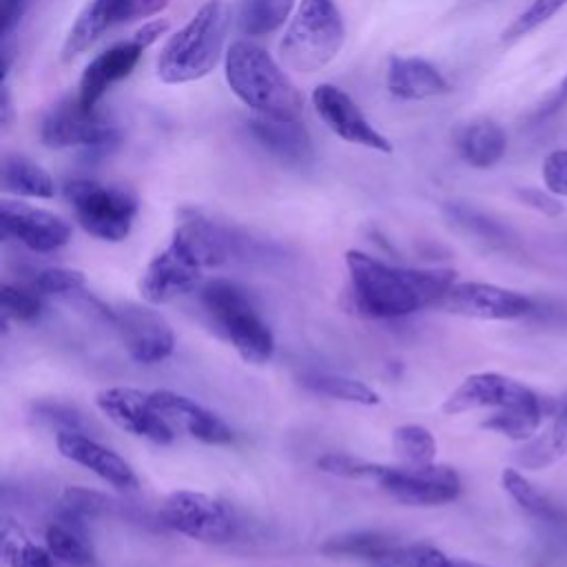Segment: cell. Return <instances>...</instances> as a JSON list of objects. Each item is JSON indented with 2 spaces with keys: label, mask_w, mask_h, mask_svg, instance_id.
Here are the masks:
<instances>
[{
  "label": "cell",
  "mask_w": 567,
  "mask_h": 567,
  "mask_svg": "<svg viewBox=\"0 0 567 567\" xmlns=\"http://www.w3.org/2000/svg\"><path fill=\"white\" fill-rule=\"evenodd\" d=\"M102 414L120 430H126L146 441L168 445L175 439V427L153 408L151 394L135 388H106L95 394Z\"/></svg>",
  "instance_id": "7c38bea8"
},
{
  "label": "cell",
  "mask_w": 567,
  "mask_h": 567,
  "mask_svg": "<svg viewBox=\"0 0 567 567\" xmlns=\"http://www.w3.org/2000/svg\"><path fill=\"white\" fill-rule=\"evenodd\" d=\"M133 18V0H91L73 27L69 29L62 44V60L78 58L84 53L106 29L122 20Z\"/></svg>",
  "instance_id": "44dd1931"
},
{
  "label": "cell",
  "mask_w": 567,
  "mask_h": 567,
  "mask_svg": "<svg viewBox=\"0 0 567 567\" xmlns=\"http://www.w3.org/2000/svg\"><path fill=\"white\" fill-rule=\"evenodd\" d=\"M11 115H13V106H11V91H9L7 75H2V102H0V122H2V126H9Z\"/></svg>",
  "instance_id": "f6af8a7d"
},
{
  "label": "cell",
  "mask_w": 567,
  "mask_h": 567,
  "mask_svg": "<svg viewBox=\"0 0 567 567\" xmlns=\"http://www.w3.org/2000/svg\"><path fill=\"white\" fill-rule=\"evenodd\" d=\"M168 0H133V18H151L159 13Z\"/></svg>",
  "instance_id": "ee69618b"
},
{
  "label": "cell",
  "mask_w": 567,
  "mask_h": 567,
  "mask_svg": "<svg viewBox=\"0 0 567 567\" xmlns=\"http://www.w3.org/2000/svg\"><path fill=\"white\" fill-rule=\"evenodd\" d=\"M565 452H567V423L560 416H556L545 432L529 439V443L520 450L516 458L527 470H540L554 463L556 458H560Z\"/></svg>",
  "instance_id": "4dcf8cb0"
},
{
  "label": "cell",
  "mask_w": 567,
  "mask_h": 567,
  "mask_svg": "<svg viewBox=\"0 0 567 567\" xmlns=\"http://www.w3.org/2000/svg\"><path fill=\"white\" fill-rule=\"evenodd\" d=\"M109 321L117 328L133 361L151 365L173 354L175 334L157 310L140 303H122L111 310Z\"/></svg>",
  "instance_id": "8fae6325"
},
{
  "label": "cell",
  "mask_w": 567,
  "mask_h": 567,
  "mask_svg": "<svg viewBox=\"0 0 567 567\" xmlns=\"http://www.w3.org/2000/svg\"><path fill=\"white\" fill-rule=\"evenodd\" d=\"M64 195L89 235L122 241L131 233L137 215V197L131 190L78 177L64 184Z\"/></svg>",
  "instance_id": "8992f818"
},
{
  "label": "cell",
  "mask_w": 567,
  "mask_h": 567,
  "mask_svg": "<svg viewBox=\"0 0 567 567\" xmlns=\"http://www.w3.org/2000/svg\"><path fill=\"white\" fill-rule=\"evenodd\" d=\"M224 69L230 91L257 115L299 120L301 95L268 51L248 40H235L226 51Z\"/></svg>",
  "instance_id": "7a4b0ae2"
},
{
  "label": "cell",
  "mask_w": 567,
  "mask_h": 567,
  "mask_svg": "<svg viewBox=\"0 0 567 567\" xmlns=\"http://www.w3.org/2000/svg\"><path fill=\"white\" fill-rule=\"evenodd\" d=\"M162 520L173 532L202 543H224L237 525L226 503L190 489L173 492L164 501Z\"/></svg>",
  "instance_id": "ba28073f"
},
{
  "label": "cell",
  "mask_w": 567,
  "mask_h": 567,
  "mask_svg": "<svg viewBox=\"0 0 567 567\" xmlns=\"http://www.w3.org/2000/svg\"><path fill=\"white\" fill-rule=\"evenodd\" d=\"M445 567H489V565H481V563L465 560V558H447Z\"/></svg>",
  "instance_id": "7dc6e473"
},
{
  "label": "cell",
  "mask_w": 567,
  "mask_h": 567,
  "mask_svg": "<svg viewBox=\"0 0 567 567\" xmlns=\"http://www.w3.org/2000/svg\"><path fill=\"white\" fill-rule=\"evenodd\" d=\"M301 385L330 399L357 403V405H377L379 394L359 379H350L343 374H328V372H310L301 377Z\"/></svg>",
  "instance_id": "f1b7e54d"
},
{
  "label": "cell",
  "mask_w": 567,
  "mask_h": 567,
  "mask_svg": "<svg viewBox=\"0 0 567 567\" xmlns=\"http://www.w3.org/2000/svg\"><path fill=\"white\" fill-rule=\"evenodd\" d=\"M0 224L4 237L20 241L33 252H53L71 239V226L62 217L18 199L4 197L0 202Z\"/></svg>",
  "instance_id": "9a60e30c"
},
{
  "label": "cell",
  "mask_w": 567,
  "mask_h": 567,
  "mask_svg": "<svg viewBox=\"0 0 567 567\" xmlns=\"http://www.w3.org/2000/svg\"><path fill=\"white\" fill-rule=\"evenodd\" d=\"M44 545L55 558L75 567H86L93 563V547L78 518L64 516L62 520L51 523L44 532Z\"/></svg>",
  "instance_id": "484cf974"
},
{
  "label": "cell",
  "mask_w": 567,
  "mask_h": 567,
  "mask_svg": "<svg viewBox=\"0 0 567 567\" xmlns=\"http://www.w3.org/2000/svg\"><path fill=\"white\" fill-rule=\"evenodd\" d=\"M543 399L536 396L527 385L516 379H509L498 372H478L467 377L443 403L445 414H461L478 408H516L538 403Z\"/></svg>",
  "instance_id": "2e32d148"
},
{
  "label": "cell",
  "mask_w": 567,
  "mask_h": 567,
  "mask_svg": "<svg viewBox=\"0 0 567 567\" xmlns=\"http://www.w3.org/2000/svg\"><path fill=\"white\" fill-rule=\"evenodd\" d=\"M346 266L354 306L372 319H396L436 306L456 284L450 268H401L361 250H348Z\"/></svg>",
  "instance_id": "6da1fadb"
},
{
  "label": "cell",
  "mask_w": 567,
  "mask_h": 567,
  "mask_svg": "<svg viewBox=\"0 0 567 567\" xmlns=\"http://www.w3.org/2000/svg\"><path fill=\"white\" fill-rule=\"evenodd\" d=\"M390 496L405 505H443L461 494V478L447 465H403L388 467L377 463L374 478Z\"/></svg>",
  "instance_id": "9c48e42d"
},
{
  "label": "cell",
  "mask_w": 567,
  "mask_h": 567,
  "mask_svg": "<svg viewBox=\"0 0 567 567\" xmlns=\"http://www.w3.org/2000/svg\"><path fill=\"white\" fill-rule=\"evenodd\" d=\"M399 543L383 534V532H372V529H361V532H346L337 534L328 540L321 543L319 551L326 556H348V558H363L372 560L379 565H385L390 554L394 551Z\"/></svg>",
  "instance_id": "cb8c5ba5"
},
{
  "label": "cell",
  "mask_w": 567,
  "mask_h": 567,
  "mask_svg": "<svg viewBox=\"0 0 567 567\" xmlns=\"http://www.w3.org/2000/svg\"><path fill=\"white\" fill-rule=\"evenodd\" d=\"M2 315L16 321H33L42 312V295L35 288L2 284L0 292Z\"/></svg>",
  "instance_id": "e575fe53"
},
{
  "label": "cell",
  "mask_w": 567,
  "mask_h": 567,
  "mask_svg": "<svg viewBox=\"0 0 567 567\" xmlns=\"http://www.w3.org/2000/svg\"><path fill=\"white\" fill-rule=\"evenodd\" d=\"M317 465L328 472V474H337L343 478H374V470L377 463H368L361 458H354L350 454H323Z\"/></svg>",
  "instance_id": "f35d334b"
},
{
  "label": "cell",
  "mask_w": 567,
  "mask_h": 567,
  "mask_svg": "<svg viewBox=\"0 0 567 567\" xmlns=\"http://www.w3.org/2000/svg\"><path fill=\"white\" fill-rule=\"evenodd\" d=\"M252 137L270 151L275 157L292 166H306L315 159L312 140L299 120H277L266 115H255L248 120Z\"/></svg>",
  "instance_id": "ffe728a7"
},
{
  "label": "cell",
  "mask_w": 567,
  "mask_h": 567,
  "mask_svg": "<svg viewBox=\"0 0 567 567\" xmlns=\"http://www.w3.org/2000/svg\"><path fill=\"white\" fill-rule=\"evenodd\" d=\"M445 213L450 215V219L454 224H458L461 228H465L467 233L489 241V244H505L507 241V233L503 226H498L494 219H489L487 215L465 206V204H447Z\"/></svg>",
  "instance_id": "d590c367"
},
{
  "label": "cell",
  "mask_w": 567,
  "mask_h": 567,
  "mask_svg": "<svg viewBox=\"0 0 567 567\" xmlns=\"http://www.w3.org/2000/svg\"><path fill=\"white\" fill-rule=\"evenodd\" d=\"M501 483L505 487V492L529 514H534L536 518L549 520V523H558L563 518L560 509L547 498L543 496L518 470H503L501 474Z\"/></svg>",
  "instance_id": "1f68e13d"
},
{
  "label": "cell",
  "mask_w": 567,
  "mask_h": 567,
  "mask_svg": "<svg viewBox=\"0 0 567 567\" xmlns=\"http://www.w3.org/2000/svg\"><path fill=\"white\" fill-rule=\"evenodd\" d=\"M2 558L9 567H53V554L49 547L33 543L24 529L11 518H2Z\"/></svg>",
  "instance_id": "83f0119b"
},
{
  "label": "cell",
  "mask_w": 567,
  "mask_h": 567,
  "mask_svg": "<svg viewBox=\"0 0 567 567\" xmlns=\"http://www.w3.org/2000/svg\"><path fill=\"white\" fill-rule=\"evenodd\" d=\"M199 301L215 330L246 363H266L272 357L275 337L244 286L226 277L210 279L202 288Z\"/></svg>",
  "instance_id": "277c9868"
},
{
  "label": "cell",
  "mask_w": 567,
  "mask_h": 567,
  "mask_svg": "<svg viewBox=\"0 0 567 567\" xmlns=\"http://www.w3.org/2000/svg\"><path fill=\"white\" fill-rule=\"evenodd\" d=\"M385 84L388 91L399 100H427L450 91L443 73L423 58L392 55Z\"/></svg>",
  "instance_id": "7402d4cb"
},
{
  "label": "cell",
  "mask_w": 567,
  "mask_h": 567,
  "mask_svg": "<svg viewBox=\"0 0 567 567\" xmlns=\"http://www.w3.org/2000/svg\"><path fill=\"white\" fill-rule=\"evenodd\" d=\"M35 416L40 421L53 425L58 432H84L86 434L84 414L73 405L42 401L35 405Z\"/></svg>",
  "instance_id": "74e56055"
},
{
  "label": "cell",
  "mask_w": 567,
  "mask_h": 567,
  "mask_svg": "<svg viewBox=\"0 0 567 567\" xmlns=\"http://www.w3.org/2000/svg\"><path fill=\"white\" fill-rule=\"evenodd\" d=\"M520 199H525L529 206L538 208L540 213H547V215H558L560 213V204L551 195H545V193H538V190H520Z\"/></svg>",
  "instance_id": "b9f144b4"
},
{
  "label": "cell",
  "mask_w": 567,
  "mask_h": 567,
  "mask_svg": "<svg viewBox=\"0 0 567 567\" xmlns=\"http://www.w3.org/2000/svg\"><path fill=\"white\" fill-rule=\"evenodd\" d=\"M392 450L405 465H430L436 456V441L421 425H399L392 432Z\"/></svg>",
  "instance_id": "d6a6232c"
},
{
  "label": "cell",
  "mask_w": 567,
  "mask_h": 567,
  "mask_svg": "<svg viewBox=\"0 0 567 567\" xmlns=\"http://www.w3.org/2000/svg\"><path fill=\"white\" fill-rule=\"evenodd\" d=\"M346 24L334 0H301L284 38L279 55L299 73L328 66L343 49Z\"/></svg>",
  "instance_id": "5b68a950"
},
{
  "label": "cell",
  "mask_w": 567,
  "mask_h": 567,
  "mask_svg": "<svg viewBox=\"0 0 567 567\" xmlns=\"http://www.w3.org/2000/svg\"><path fill=\"white\" fill-rule=\"evenodd\" d=\"M565 104H567V73H565V78H563V82H560L556 95L551 97V102H547V106H545L543 113H545V115H547V113H556V111H560Z\"/></svg>",
  "instance_id": "bcb514c9"
},
{
  "label": "cell",
  "mask_w": 567,
  "mask_h": 567,
  "mask_svg": "<svg viewBox=\"0 0 567 567\" xmlns=\"http://www.w3.org/2000/svg\"><path fill=\"white\" fill-rule=\"evenodd\" d=\"M86 284L84 275L73 268H42L33 275L31 288H35L40 295H66L75 292Z\"/></svg>",
  "instance_id": "8d00e7d4"
},
{
  "label": "cell",
  "mask_w": 567,
  "mask_h": 567,
  "mask_svg": "<svg viewBox=\"0 0 567 567\" xmlns=\"http://www.w3.org/2000/svg\"><path fill=\"white\" fill-rule=\"evenodd\" d=\"M312 106L323 124L350 144H359L372 151L392 153V144L381 135L359 111L354 100L334 84H319L312 91Z\"/></svg>",
  "instance_id": "5bb4252c"
},
{
  "label": "cell",
  "mask_w": 567,
  "mask_h": 567,
  "mask_svg": "<svg viewBox=\"0 0 567 567\" xmlns=\"http://www.w3.org/2000/svg\"><path fill=\"white\" fill-rule=\"evenodd\" d=\"M151 403L173 427L184 430L190 439L210 445H224L235 439L233 430L219 414L184 394L171 390H155L151 392Z\"/></svg>",
  "instance_id": "e0dca14e"
},
{
  "label": "cell",
  "mask_w": 567,
  "mask_h": 567,
  "mask_svg": "<svg viewBox=\"0 0 567 567\" xmlns=\"http://www.w3.org/2000/svg\"><path fill=\"white\" fill-rule=\"evenodd\" d=\"M31 0H2V13H0V33L2 38H9L13 27L20 22L24 11L29 9Z\"/></svg>",
  "instance_id": "60d3db41"
},
{
  "label": "cell",
  "mask_w": 567,
  "mask_h": 567,
  "mask_svg": "<svg viewBox=\"0 0 567 567\" xmlns=\"http://www.w3.org/2000/svg\"><path fill=\"white\" fill-rule=\"evenodd\" d=\"M226 7L221 0H208L197 13L173 33L159 51L157 78L166 84H186L208 75L224 51Z\"/></svg>",
  "instance_id": "3957f363"
},
{
  "label": "cell",
  "mask_w": 567,
  "mask_h": 567,
  "mask_svg": "<svg viewBox=\"0 0 567 567\" xmlns=\"http://www.w3.org/2000/svg\"><path fill=\"white\" fill-rule=\"evenodd\" d=\"M558 416H560V419H563V421H565V423H567V408H565V410H563V412H560V414H558Z\"/></svg>",
  "instance_id": "c3c4849f"
},
{
  "label": "cell",
  "mask_w": 567,
  "mask_h": 567,
  "mask_svg": "<svg viewBox=\"0 0 567 567\" xmlns=\"http://www.w3.org/2000/svg\"><path fill=\"white\" fill-rule=\"evenodd\" d=\"M40 140L51 148H80L89 162L111 155L120 144V131L95 109H84L78 97H66L42 117Z\"/></svg>",
  "instance_id": "52a82bcc"
},
{
  "label": "cell",
  "mask_w": 567,
  "mask_h": 567,
  "mask_svg": "<svg viewBox=\"0 0 567 567\" xmlns=\"http://www.w3.org/2000/svg\"><path fill=\"white\" fill-rule=\"evenodd\" d=\"M436 306L454 315L494 321L520 319L534 310L532 301L525 295L478 281L454 284Z\"/></svg>",
  "instance_id": "4fadbf2b"
},
{
  "label": "cell",
  "mask_w": 567,
  "mask_h": 567,
  "mask_svg": "<svg viewBox=\"0 0 567 567\" xmlns=\"http://www.w3.org/2000/svg\"><path fill=\"white\" fill-rule=\"evenodd\" d=\"M168 31V22L166 20H151L146 24H142L137 31H135V40L146 49L151 47L155 40H159V35H164Z\"/></svg>",
  "instance_id": "7bdbcfd3"
},
{
  "label": "cell",
  "mask_w": 567,
  "mask_h": 567,
  "mask_svg": "<svg viewBox=\"0 0 567 567\" xmlns=\"http://www.w3.org/2000/svg\"><path fill=\"white\" fill-rule=\"evenodd\" d=\"M565 7H567V0H532V4L509 22V27L503 31L501 40L514 42V40L532 33L534 29L549 22Z\"/></svg>",
  "instance_id": "836d02e7"
},
{
  "label": "cell",
  "mask_w": 567,
  "mask_h": 567,
  "mask_svg": "<svg viewBox=\"0 0 567 567\" xmlns=\"http://www.w3.org/2000/svg\"><path fill=\"white\" fill-rule=\"evenodd\" d=\"M543 182L551 195L567 197V148L551 151L543 162Z\"/></svg>",
  "instance_id": "ab89813d"
},
{
  "label": "cell",
  "mask_w": 567,
  "mask_h": 567,
  "mask_svg": "<svg viewBox=\"0 0 567 567\" xmlns=\"http://www.w3.org/2000/svg\"><path fill=\"white\" fill-rule=\"evenodd\" d=\"M144 47L131 38L124 42H117L113 47H109L106 51H102L100 55H95L82 78H80V86H78V102L84 109H95V104L100 102V97L106 93L109 86H113L115 82L124 80L126 75H131V71L135 69V64L142 58Z\"/></svg>",
  "instance_id": "d6986e66"
},
{
  "label": "cell",
  "mask_w": 567,
  "mask_h": 567,
  "mask_svg": "<svg viewBox=\"0 0 567 567\" xmlns=\"http://www.w3.org/2000/svg\"><path fill=\"white\" fill-rule=\"evenodd\" d=\"M2 188L24 197L49 199L55 193L53 177L24 155L9 153L2 159Z\"/></svg>",
  "instance_id": "d4e9b609"
},
{
  "label": "cell",
  "mask_w": 567,
  "mask_h": 567,
  "mask_svg": "<svg viewBox=\"0 0 567 567\" xmlns=\"http://www.w3.org/2000/svg\"><path fill=\"white\" fill-rule=\"evenodd\" d=\"M55 445L64 458L91 470L95 476H100L109 485L124 489V492L140 487V481H137L133 467L117 452H113L111 447H104L89 434L58 432Z\"/></svg>",
  "instance_id": "ac0fdd59"
},
{
  "label": "cell",
  "mask_w": 567,
  "mask_h": 567,
  "mask_svg": "<svg viewBox=\"0 0 567 567\" xmlns=\"http://www.w3.org/2000/svg\"><path fill=\"white\" fill-rule=\"evenodd\" d=\"M295 2L297 0H239L237 29L244 35H268L288 20Z\"/></svg>",
  "instance_id": "4316f807"
},
{
  "label": "cell",
  "mask_w": 567,
  "mask_h": 567,
  "mask_svg": "<svg viewBox=\"0 0 567 567\" xmlns=\"http://www.w3.org/2000/svg\"><path fill=\"white\" fill-rule=\"evenodd\" d=\"M204 264L188 246V241L175 230L171 244L157 252L140 279V292L148 303H166L177 295L195 288L202 279Z\"/></svg>",
  "instance_id": "30bf717a"
},
{
  "label": "cell",
  "mask_w": 567,
  "mask_h": 567,
  "mask_svg": "<svg viewBox=\"0 0 567 567\" xmlns=\"http://www.w3.org/2000/svg\"><path fill=\"white\" fill-rule=\"evenodd\" d=\"M540 419H543V401L496 410L492 416L483 421V427L505 434L507 439H514V441H529L536 434Z\"/></svg>",
  "instance_id": "f546056e"
},
{
  "label": "cell",
  "mask_w": 567,
  "mask_h": 567,
  "mask_svg": "<svg viewBox=\"0 0 567 567\" xmlns=\"http://www.w3.org/2000/svg\"><path fill=\"white\" fill-rule=\"evenodd\" d=\"M454 146L470 166L489 168L503 159L507 151V135L498 122L476 117L456 128Z\"/></svg>",
  "instance_id": "603a6c76"
}]
</instances>
